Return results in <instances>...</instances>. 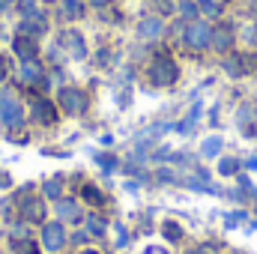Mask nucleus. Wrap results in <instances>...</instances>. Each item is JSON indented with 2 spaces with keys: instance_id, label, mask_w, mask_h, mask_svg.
I'll return each mask as SVG.
<instances>
[{
  "instance_id": "nucleus-1",
  "label": "nucleus",
  "mask_w": 257,
  "mask_h": 254,
  "mask_svg": "<svg viewBox=\"0 0 257 254\" xmlns=\"http://www.w3.org/2000/svg\"><path fill=\"white\" fill-rule=\"evenodd\" d=\"M0 120L6 126H18L21 123V102H15L12 96H3V102H0Z\"/></svg>"
},
{
  "instance_id": "nucleus-2",
  "label": "nucleus",
  "mask_w": 257,
  "mask_h": 254,
  "mask_svg": "<svg viewBox=\"0 0 257 254\" xmlns=\"http://www.w3.org/2000/svg\"><path fill=\"white\" fill-rule=\"evenodd\" d=\"M42 242H45V248L48 251H60L66 242V233H63V224H45V233H42Z\"/></svg>"
},
{
  "instance_id": "nucleus-3",
  "label": "nucleus",
  "mask_w": 257,
  "mask_h": 254,
  "mask_svg": "<svg viewBox=\"0 0 257 254\" xmlns=\"http://www.w3.org/2000/svg\"><path fill=\"white\" fill-rule=\"evenodd\" d=\"M186 42L194 45V48H203V45L209 42V27H206V24H192V27L186 30Z\"/></svg>"
},
{
  "instance_id": "nucleus-4",
  "label": "nucleus",
  "mask_w": 257,
  "mask_h": 254,
  "mask_svg": "<svg viewBox=\"0 0 257 254\" xmlns=\"http://www.w3.org/2000/svg\"><path fill=\"white\" fill-rule=\"evenodd\" d=\"M63 105H66V111L81 114V111H84V96H81V93H75V90H66V93H63Z\"/></svg>"
},
{
  "instance_id": "nucleus-5",
  "label": "nucleus",
  "mask_w": 257,
  "mask_h": 254,
  "mask_svg": "<svg viewBox=\"0 0 257 254\" xmlns=\"http://www.w3.org/2000/svg\"><path fill=\"white\" fill-rule=\"evenodd\" d=\"M221 147H224V141H221V138H206V141L200 144V153H203L206 159H215V156L221 153Z\"/></svg>"
},
{
  "instance_id": "nucleus-6",
  "label": "nucleus",
  "mask_w": 257,
  "mask_h": 254,
  "mask_svg": "<svg viewBox=\"0 0 257 254\" xmlns=\"http://www.w3.org/2000/svg\"><path fill=\"white\" fill-rule=\"evenodd\" d=\"M159 33H162V21H159V18H147V21L141 24V36L153 39V36H159Z\"/></svg>"
},
{
  "instance_id": "nucleus-7",
  "label": "nucleus",
  "mask_w": 257,
  "mask_h": 254,
  "mask_svg": "<svg viewBox=\"0 0 257 254\" xmlns=\"http://www.w3.org/2000/svg\"><path fill=\"white\" fill-rule=\"evenodd\" d=\"M36 75H39V66H33V63H24V66H21V78H24V81H33Z\"/></svg>"
},
{
  "instance_id": "nucleus-8",
  "label": "nucleus",
  "mask_w": 257,
  "mask_h": 254,
  "mask_svg": "<svg viewBox=\"0 0 257 254\" xmlns=\"http://www.w3.org/2000/svg\"><path fill=\"white\" fill-rule=\"evenodd\" d=\"M236 168H239V165H236V162H233V159H221V165H218V171H221V174H224V177H230V174H233V171H236Z\"/></svg>"
},
{
  "instance_id": "nucleus-9",
  "label": "nucleus",
  "mask_w": 257,
  "mask_h": 254,
  "mask_svg": "<svg viewBox=\"0 0 257 254\" xmlns=\"http://www.w3.org/2000/svg\"><path fill=\"white\" fill-rule=\"evenodd\" d=\"M60 215L63 218H78V206L75 203H60Z\"/></svg>"
},
{
  "instance_id": "nucleus-10",
  "label": "nucleus",
  "mask_w": 257,
  "mask_h": 254,
  "mask_svg": "<svg viewBox=\"0 0 257 254\" xmlns=\"http://www.w3.org/2000/svg\"><path fill=\"white\" fill-rule=\"evenodd\" d=\"M45 194H48V197H57V194H60V180H48V183H45Z\"/></svg>"
},
{
  "instance_id": "nucleus-11",
  "label": "nucleus",
  "mask_w": 257,
  "mask_h": 254,
  "mask_svg": "<svg viewBox=\"0 0 257 254\" xmlns=\"http://www.w3.org/2000/svg\"><path fill=\"white\" fill-rule=\"evenodd\" d=\"M239 221H245V212H230L227 215V227H236Z\"/></svg>"
},
{
  "instance_id": "nucleus-12",
  "label": "nucleus",
  "mask_w": 257,
  "mask_h": 254,
  "mask_svg": "<svg viewBox=\"0 0 257 254\" xmlns=\"http://www.w3.org/2000/svg\"><path fill=\"white\" fill-rule=\"evenodd\" d=\"M96 162L102 165V171H114V168H117V159H102V156H99Z\"/></svg>"
},
{
  "instance_id": "nucleus-13",
  "label": "nucleus",
  "mask_w": 257,
  "mask_h": 254,
  "mask_svg": "<svg viewBox=\"0 0 257 254\" xmlns=\"http://www.w3.org/2000/svg\"><path fill=\"white\" fill-rule=\"evenodd\" d=\"M90 233H105V224L99 218H90Z\"/></svg>"
},
{
  "instance_id": "nucleus-14",
  "label": "nucleus",
  "mask_w": 257,
  "mask_h": 254,
  "mask_svg": "<svg viewBox=\"0 0 257 254\" xmlns=\"http://www.w3.org/2000/svg\"><path fill=\"white\" fill-rule=\"evenodd\" d=\"M165 233H168V239H180V227H177V224H168Z\"/></svg>"
},
{
  "instance_id": "nucleus-15",
  "label": "nucleus",
  "mask_w": 257,
  "mask_h": 254,
  "mask_svg": "<svg viewBox=\"0 0 257 254\" xmlns=\"http://www.w3.org/2000/svg\"><path fill=\"white\" fill-rule=\"evenodd\" d=\"M117 239H120V245H126V230L120 224H117Z\"/></svg>"
},
{
  "instance_id": "nucleus-16",
  "label": "nucleus",
  "mask_w": 257,
  "mask_h": 254,
  "mask_svg": "<svg viewBox=\"0 0 257 254\" xmlns=\"http://www.w3.org/2000/svg\"><path fill=\"white\" fill-rule=\"evenodd\" d=\"M0 186H9V177H0Z\"/></svg>"
},
{
  "instance_id": "nucleus-17",
  "label": "nucleus",
  "mask_w": 257,
  "mask_h": 254,
  "mask_svg": "<svg viewBox=\"0 0 257 254\" xmlns=\"http://www.w3.org/2000/svg\"><path fill=\"white\" fill-rule=\"evenodd\" d=\"M81 254H99V251H90V248H87V251H81Z\"/></svg>"
}]
</instances>
